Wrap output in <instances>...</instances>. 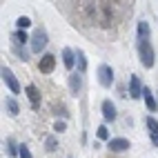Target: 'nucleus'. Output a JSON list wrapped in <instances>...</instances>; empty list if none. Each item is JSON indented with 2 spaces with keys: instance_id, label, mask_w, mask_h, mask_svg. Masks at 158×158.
I'll list each match as a JSON object with an SVG mask.
<instances>
[{
  "instance_id": "obj_1",
  "label": "nucleus",
  "mask_w": 158,
  "mask_h": 158,
  "mask_svg": "<svg viewBox=\"0 0 158 158\" xmlns=\"http://www.w3.org/2000/svg\"><path fill=\"white\" fill-rule=\"evenodd\" d=\"M138 54H140V62H143V67H154V62H156V58H154V47L147 43V40H140L138 43Z\"/></svg>"
},
{
  "instance_id": "obj_2",
  "label": "nucleus",
  "mask_w": 158,
  "mask_h": 158,
  "mask_svg": "<svg viewBox=\"0 0 158 158\" xmlns=\"http://www.w3.org/2000/svg\"><path fill=\"white\" fill-rule=\"evenodd\" d=\"M47 45V31L45 29H38L34 36H31V51L34 54H40V49H45Z\"/></svg>"
},
{
  "instance_id": "obj_3",
  "label": "nucleus",
  "mask_w": 158,
  "mask_h": 158,
  "mask_svg": "<svg viewBox=\"0 0 158 158\" xmlns=\"http://www.w3.org/2000/svg\"><path fill=\"white\" fill-rule=\"evenodd\" d=\"M98 80H100L102 87H111V82H114V69L109 65H100L98 67Z\"/></svg>"
},
{
  "instance_id": "obj_4",
  "label": "nucleus",
  "mask_w": 158,
  "mask_h": 158,
  "mask_svg": "<svg viewBox=\"0 0 158 158\" xmlns=\"http://www.w3.org/2000/svg\"><path fill=\"white\" fill-rule=\"evenodd\" d=\"M2 80L9 85V89H11L14 94H20V85H18V80H16V76L11 73L9 67H2Z\"/></svg>"
},
{
  "instance_id": "obj_5",
  "label": "nucleus",
  "mask_w": 158,
  "mask_h": 158,
  "mask_svg": "<svg viewBox=\"0 0 158 158\" xmlns=\"http://www.w3.org/2000/svg\"><path fill=\"white\" fill-rule=\"evenodd\" d=\"M54 67H56V58L51 56V54H45L43 58H40V62H38V69L43 71V73H51Z\"/></svg>"
},
{
  "instance_id": "obj_6",
  "label": "nucleus",
  "mask_w": 158,
  "mask_h": 158,
  "mask_svg": "<svg viewBox=\"0 0 158 158\" xmlns=\"http://www.w3.org/2000/svg\"><path fill=\"white\" fill-rule=\"evenodd\" d=\"M145 125H147V131H149V136H152V143L158 147V120L152 118V116H147V118H145Z\"/></svg>"
},
{
  "instance_id": "obj_7",
  "label": "nucleus",
  "mask_w": 158,
  "mask_h": 158,
  "mask_svg": "<svg viewBox=\"0 0 158 158\" xmlns=\"http://www.w3.org/2000/svg\"><path fill=\"white\" fill-rule=\"evenodd\" d=\"M25 94H27V98H29V102H31V107L38 109V107H40V91H38V87L29 85V87L25 89Z\"/></svg>"
},
{
  "instance_id": "obj_8",
  "label": "nucleus",
  "mask_w": 158,
  "mask_h": 158,
  "mask_svg": "<svg viewBox=\"0 0 158 158\" xmlns=\"http://www.w3.org/2000/svg\"><path fill=\"white\" fill-rule=\"evenodd\" d=\"M129 96H131V98H140V96H143L140 80L136 78V76H131V78H129Z\"/></svg>"
},
{
  "instance_id": "obj_9",
  "label": "nucleus",
  "mask_w": 158,
  "mask_h": 158,
  "mask_svg": "<svg viewBox=\"0 0 158 158\" xmlns=\"http://www.w3.org/2000/svg\"><path fill=\"white\" fill-rule=\"evenodd\" d=\"M129 147V140L127 138H111L109 140V149L111 152H125Z\"/></svg>"
},
{
  "instance_id": "obj_10",
  "label": "nucleus",
  "mask_w": 158,
  "mask_h": 158,
  "mask_svg": "<svg viewBox=\"0 0 158 158\" xmlns=\"http://www.w3.org/2000/svg\"><path fill=\"white\" fill-rule=\"evenodd\" d=\"M102 116H105V120H114L116 118V107H114L111 100H105L102 102Z\"/></svg>"
},
{
  "instance_id": "obj_11",
  "label": "nucleus",
  "mask_w": 158,
  "mask_h": 158,
  "mask_svg": "<svg viewBox=\"0 0 158 158\" xmlns=\"http://www.w3.org/2000/svg\"><path fill=\"white\" fill-rule=\"evenodd\" d=\"M143 98H145V105H147V109H149V111H156V107H158V100L152 96V91L149 89H143Z\"/></svg>"
},
{
  "instance_id": "obj_12",
  "label": "nucleus",
  "mask_w": 158,
  "mask_h": 158,
  "mask_svg": "<svg viewBox=\"0 0 158 158\" xmlns=\"http://www.w3.org/2000/svg\"><path fill=\"white\" fill-rule=\"evenodd\" d=\"M69 87H71L73 94L80 91V87H82V78L78 76V73H71V76H69Z\"/></svg>"
},
{
  "instance_id": "obj_13",
  "label": "nucleus",
  "mask_w": 158,
  "mask_h": 158,
  "mask_svg": "<svg viewBox=\"0 0 158 158\" xmlns=\"http://www.w3.org/2000/svg\"><path fill=\"white\" fill-rule=\"evenodd\" d=\"M62 62H65L67 69H73V51H71L69 47L62 49Z\"/></svg>"
},
{
  "instance_id": "obj_14",
  "label": "nucleus",
  "mask_w": 158,
  "mask_h": 158,
  "mask_svg": "<svg viewBox=\"0 0 158 158\" xmlns=\"http://www.w3.org/2000/svg\"><path fill=\"white\" fill-rule=\"evenodd\" d=\"M76 62H78V71H80V73L87 69V58H85V54H82L80 49L76 51Z\"/></svg>"
},
{
  "instance_id": "obj_15",
  "label": "nucleus",
  "mask_w": 158,
  "mask_h": 158,
  "mask_svg": "<svg viewBox=\"0 0 158 158\" xmlns=\"http://www.w3.org/2000/svg\"><path fill=\"white\" fill-rule=\"evenodd\" d=\"M5 105H7V109H9V114H11V116H18L20 107H18V102H16L14 98H7V100H5Z\"/></svg>"
},
{
  "instance_id": "obj_16",
  "label": "nucleus",
  "mask_w": 158,
  "mask_h": 158,
  "mask_svg": "<svg viewBox=\"0 0 158 158\" xmlns=\"http://www.w3.org/2000/svg\"><path fill=\"white\" fill-rule=\"evenodd\" d=\"M147 36H149V25H147V23H138V38L145 40Z\"/></svg>"
},
{
  "instance_id": "obj_17",
  "label": "nucleus",
  "mask_w": 158,
  "mask_h": 158,
  "mask_svg": "<svg viewBox=\"0 0 158 158\" xmlns=\"http://www.w3.org/2000/svg\"><path fill=\"white\" fill-rule=\"evenodd\" d=\"M27 40H29V36L25 34V31H16V34H14V43L16 45H25Z\"/></svg>"
},
{
  "instance_id": "obj_18",
  "label": "nucleus",
  "mask_w": 158,
  "mask_h": 158,
  "mask_svg": "<svg viewBox=\"0 0 158 158\" xmlns=\"http://www.w3.org/2000/svg\"><path fill=\"white\" fill-rule=\"evenodd\" d=\"M16 25H18V27H20V31H23V29H27V27H29V25H31V20H29V18H27V16H20V18H18V20H16Z\"/></svg>"
},
{
  "instance_id": "obj_19",
  "label": "nucleus",
  "mask_w": 158,
  "mask_h": 158,
  "mask_svg": "<svg viewBox=\"0 0 158 158\" xmlns=\"http://www.w3.org/2000/svg\"><path fill=\"white\" fill-rule=\"evenodd\" d=\"M7 154H9V156H16V154H18V152H16V143H14L11 138L7 140Z\"/></svg>"
},
{
  "instance_id": "obj_20",
  "label": "nucleus",
  "mask_w": 158,
  "mask_h": 158,
  "mask_svg": "<svg viewBox=\"0 0 158 158\" xmlns=\"http://www.w3.org/2000/svg\"><path fill=\"white\" fill-rule=\"evenodd\" d=\"M18 154H20V158H31V152H29V147H27V145H20Z\"/></svg>"
},
{
  "instance_id": "obj_21",
  "label": "nucleus",
  "mask_w": 158,
  "mask_h": 158,
  "mask_svg": "<svg viewBox=\"0 0 158 158\" xmlns=\"http://www.w3.org/2000/svg\"><path fill=\"white\" fill-rule=\"evenodd\" d=\"M98 138H100V140H107V138H109V131H107L105 125H102V127H98Z\"/></svg>"
},
{
  "instance_id": "obj_22",
  "label": "nucleus",
  "mask_w": 158,
  "mask_h": 158,
  "mask_svg": "<svg viewBox=\"0 0 158 158\" xmlns=\"http://www.w3.org/2000/svg\"><path fill=\"white\" fill-rule=\"evenodd\" d=\"M47 149H49V152L56 149V138H54V136H49V138H47Z\"/></svg>"
},
{
  "instance_id": "obj_23",
  "label": "nucleus",
  "mask_w": 158,
  "mask_h": 158,
  "mask_svg": "<svg viewBox=\"0 0 158 158\" xmlns=\"http://www.w3.org/2000/svg\"><path fill=\"white\" fill-rule=\"evenodd\" d=\"M14 51H16V54H18L20 58H23V60H27V51H25V49H20V47L16 45V47H14Z\"/></svg>"
},
{
  "instance_id": "obj_24",
  "label": "nucleus",
  "mask_w": 158,
  "mask_h": 158,
  "mask_svg": "<svg viewBox=\"0 0 158 158\" xmlns=\"http://www.w3.org/2000/svg\"><path fill=\"white\" fill-rule=\"evenodd\" d=\"M54 129H56L58 134H60V131H65V123H62V120H60V123H56V125H54Z\"/></svg>"
}]
</instances>
